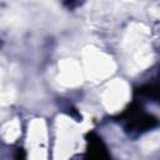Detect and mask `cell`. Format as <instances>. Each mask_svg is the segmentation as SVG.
<instances>
[{"mask_svg": "<svg viewBox=\"0 0 160 160\" xmlns=\"http://www.w3.org/2000/svg\"><path fill=\"white\" fill-rule=\"evenodd\" d=\"M15 159H16V160H24V159H25V152H24L22 149H18V150H16Z\"/></svg>", "mask_w": 160, "mask_h": 160, "instance_id": "3957f363", "label": "cell"}, {"mask_svg": "<svg viewBox=\"0 0 160 160\" xmlns=\"http://www.w3.org/2000/svg\"><path fill=\"white\" fill-rule=\"evenodd\" d=\"M122 118L125 116L126 121H128V128L131 130H138V131H145L148 129H150L151 126H154L156 124V119L144 114L142 111L138 109H132L130 108L129 110H126L122 115Z\"/></svg>", "mask_w": 160, "mask_h": 160, "instance_id": "6da1fadb", "label": "cell"}, {"mask_svg": "<svg viewBox=\"0 0 160 160\" xmlns=\"http://www.w3.org/2000/svg\"><path fill=\"white\" fill-rule=\"evenodd\" d=\"M89 149L86 154V160H110V156L108 155V151L101 141L100 138H98L94 132L89 134Z\"/></svg>", "mask_w": 160, "mask_h": 160, "instance_id": "7a4b0ae2", "label": "cell"}]
</instances>
